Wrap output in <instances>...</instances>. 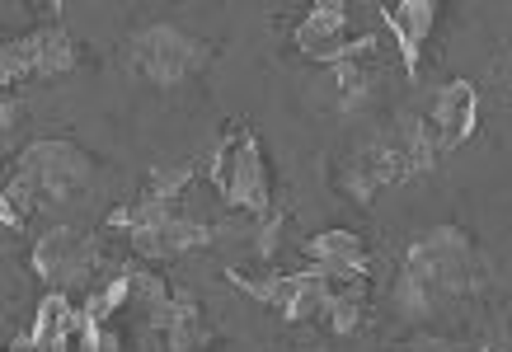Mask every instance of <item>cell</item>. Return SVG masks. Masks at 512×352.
<instances>
[{
  "instance_id": "6da1fadb",
  "label": "cell",
  "mask_w": 512,
  "mask_h": 352,
  "mask_svg": "<svg viewBox=\"0 0 512 352\" xmlns=\"http://www.w3.org/2000/svg\"><path fill=\"white\" fill-rule=\"evenodd\" d=\"M475 291V245L461 226H437L419 235L404 254L400 282H395V306L404 315H428L451 296Z\"/></svg>"
},
{
  "instance_id": "7a4b0ae2",
  "label": "cell",
  "mask_w": 512,
  "mask_h": 352,
  "mask_svg": "<svg viewBox=\"0 0 512 352\" xmlns=\"http://www.w3.org/2000/svg\"><path fill=\"white\" fill-rule=\"evenodd\" d=\"M90 179H94V160L80 151L76 141H33V146H24L15 174H10V184H5L0 216H5L10 230H24L33 207L71 198V193H80Z\"/></svg>"
},
{
  "instance_id": "3957f363",
  "label": "cell",
  "mask_w": 512,
  "mask_h": 352,
  "mask_svg": "<svg viewBox=\"0 0 512 352\" xmlns=\"http://www.w3.org/2000/svg\"><path fill=\"white\" fill-rule=\"evenodd\" d=\"M212 188L231 202L235 212L249 216H268V165H264V146L249 132L245 123H231V132L221 137V146L212 151Z\"/></svg>"
},
{
  "instance_id": "277c9868",
  "label": "cell",
  "mask_w": 512,
  "mask_h": 352,
  "mask_svg": "<svg viewBox=\"0 0 512 352\" xmlns=\"http://www.w3.org/2000/svg\"><path fill=\"white\" fill-rule=\"evenodd\" d=\"M207 62H212V47L184 29H170V24H151L132 38V71L151 80L156 90H174L179 80H188Z\"/></svg>"
},
{
  "instance_id": "5b68a950",
  "label": "cell",
  "mask_w": 512,
  "mask_h": 352,
  "mask_svg": "<svg viewBox=\"0 0 512 352\" xmlns=\"http://www.w3.org/2000/svg\"><path fill=\"white\" fill-rule=\"evenodd\" d=\"M231 287L249 291L254 301H264L282 315V320H315V315H325L329 306V277L320 268H306V273H278V277H245L240 268H231Z\"/></svg>"
},
{
  "instance_id": "8992f818",
  "label": "cell",
  "mask_w": 512,
  "mask_h": 352,
  "mask_svg": "<svg viewBox=\"0 0 512 352\" xmlns=\"http://www.w3.org/2000/svg\"><path fill=\"white\" fill-rule=\"evenodd\" d=\"M94 263H99V245H94L90 235L71 230V226L47 230L43 240L33 245V254H29V268L43 277V282H52L57 291L85 287L90 273H94Z\"/></svg>"
},
{
  "instance_id": "52a82bcc",
  "label": "cell",
  "mask_w": 512,
  "mask_h": 352,
  "mask_svg": "<svg viewBox=\"0 0 512 352\" xmlns=\"http://www.w3.org/2000/svg\"><path fill=\"white\" fill-rule=\"evenodd\" d=\"M428 123H433V132H437L442 155L456 151V146H466V141L475 137V123H480V94H475V85H470V80H451V85H442L437 99H433Z\"/></svg>"
},
{
  "instance_id": "ba28073f",
  "label": "cell",
  "mask_w": 512,
  "mask_h": 352,
  "mask_svg": "<svg viewBox=\"0 0 512 352\" xmlns=\"http://www.w3.org/2000/svg\"><path fill=\"white\" fill-rule=\"evenodd\" d=\"M292 43H296V52L311 57V62H334L339 66L343 47H348V5H339V0L315 5L311 15L296 24Z\"/></svg>"
},
{
  "instance_id": "9c48e42d",
  "label": "cell",
  "mask_w": 512,
  "mask_h": 352,
  "mask_svg": "<svg viewBox=\"0 0 512 352\" xmlns=\"http://www.w3.org/2000/svg\"><path fill=\"white\" fill-rule=\"evenodd\" d=\"M212 235H217V226L174 212V216H165V221H156L151 230H137V235H132V249H137L141 259H179L188 249L212 245Z\"/></svg>"
},
{
  "instance_id": "30bf717a",
  "label": "cell",
  "mask_w": 512,
  "mask_h": 352,
  "mask_svg": "<svg viewBox=\"0 0 512 352\" xmlns=\"http://www.w3.org/2000/svg\"><path fill=\"white\" fill-rule=\"evenodd\" d=\"M151 324L165 334V348L170 352H198V348L212 343V324H207V315H202L198 296L184 291V287H174L170 306L160 310V315H151Z\"/></svg>"
},
{
  "instance_id": "8fae6325",
  "label": "cell",
  "mask_w": 512,
  "mask_h": 352,
  "mask_svg": "<svg viewBox=\"0 0 512 352\" xmlns=\"http://www.w3.org/2000/svg\"><path fill=\"white\" fill-rule=\"evenodd\" d=\"M395 33V43H400V62H404V76L414 80L419 76V52L428 43V33L437 29V5L433 0H400V5H386L381 10Z\"/></svg>"
},
{
  "instance_id": "7c38bea8",
  "label": "cell",
  "mask_w": 512,
  "mask_h": 352,
  "mask_svg": "<svg viewBox=\"0 0 512 352\" xmlns=\"http://www.w3.org/2000/svg\"><path fill=\"white\" fill-rule=\"evenodd\" d=\"M306 259L325 277L367 273V249H362V235H353V230H320V235H311L306 240Z\"/></svg>"
},
{
  "instance_id": "4fadbf2b",
  "label": "cell",
  "mask_w": 512,
  "mask_h": 352,
  "mask_svg": "<svg viewBox=\"0 0 512 352\" xmlns=\"http://www.w3.org/2000/svg\"><path fill=\"white\" fill-rule=\"evenodd\" d=\"M29 334L38 352H76V310L66 301V291H47Z\"/></svg>"
},
{
  "instance_id": "5bb4252c",
  "label": "cell",
  "mask_w": 512,
  "mask_h": 352,
  "mask_svg": "<svg viewBox=\"0 0 512 352\" xmlns=\"http://www.w3.org/2000/svg\"><path fill=\"white\" fill-rule=\"evenodd\" d=\"M38 62H33V80H57L76 66V43L66 38V29H38Z\"/></svg>"
},
{
  "instance_id": "9a60e30c",
  "label": "cell",
  "mask_w": 512,
  "mask_h": 352,
  "mask_svg": "<svg viewBox=\"0 0 512 352\" xmlns=\"http://www.w3.org/2000/svg\"><path fill=\"white\" fill-rule=\"evenodd\" d=\"M127 301H132V277L127 273H118V277H109L104 287H94L90 296H85V315H94L99 324H109L113 320V310H123Z\"/></svg>"
},
{
  "instance_id": "2e32d148",
  "label": "cell",
  "mask_w": 512,
  "mask_h": 352,
  "mask_svg": "<svg viewBox=\"0 0 512 352\" xmlns=\"http://www.w3.org/2000/svg\"><path fill=\"white\" fill-rule=\"evenodd\" d=\"M367 94H372V76L362 71V62H339V104L362 108Z\"/></svg>"
},
{
  "instance_id": "e0dca14e",
  "label": "cell",
  "mask_w": 512,
  "mask_h": 352,
  "mask_svg": "<svg viewBox=\"0 0 512 352\" xmlns=\"http://www.w3.org/2000/svg\"><path fill=\"white\" fill-rule=\"evenodd\" d=\"M193 174H198V165L156 169V174H151V184H146V193H156V198H165V202H179V193L193 184Z\"/></svg>"
},
{
  "instance_id": "ac0fdd59",
  "label": "cell",
  "mask_w": 512,
  "mask_h": 352,
  "mask_svg": "<svg viewBox=\"0 0 512 352\" xmlns=\"http://www.w3.org/2000/svg\"><path fill=\"white\" fill-rule=\"evenodd\" d=\"M362 306H367V301H357V296H329V306L320 320H325L334 334H353L357 324H362Z\"/></svg>"
},
{
  "instance_id": "d6986e66",
  "label": "cell",
  "mask_w": 512,
  "mask_h": 352,
  "mask_svg": "<svg viewBox=\"0 0 512 352\" xmlns=\"http://www.w3.org/2000/svg\"><path fill=\"white\" fill-rule=\"evenodd\" d=\"M76 352H113L109 329L94 315H85V310H76Z\"/></svg>"
},
{
  "instance_id": "ffe728a7",
  "label": "cell",
  "mask_w": 512,
  "mask_h": 352,
  "mask_svg": "<svg viewBox=\"0 0 512 352\" xmlns=\"http://www.w3.org/2000/svg\"><path fill=\"white\" fill-rule=\"evenodd\" d=\"M404 352H475V348H456V343H414Z\"/></svg>"
},
{
  "instance_id": "44dd1931",
  "label": "cell",
  "mask_w": 512,
  "mask_h": 352,
  "mask_svg": "<svg viewBox=\"0 0 512 352\" xmlns=\"http://www.w3.org/2000/svg\"><path fill=\"white\" fill-rule=\"evenodd\" d=\"M10 352H38V348H33V334H19L15 343H10Z\"/></svg>"
}]
</instances>
